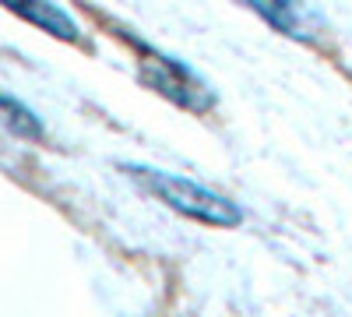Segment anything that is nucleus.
<instances>
[{"label":"nucleus","instance_id":"nucleus-1","mask_svg":"<svg viewBox=\"0 0 352 317\" xmlns=\"http://www.w3.org/2000/svg\"><path fill=\"white\" fill-rule=\"evenodd\" d=\"M124 173L131 180H138L148 194H155L162 205H169L173 212H180L187 219H197L204 226H222V229H232L240 226L243 212L232 205L229 197H222L219 190L204 187L197 180H187V177H176V173H162V169H148V166H124Z\"/></svg>","mask_w":352,"mask_h":317},{"label":"nucleus","instance_id":"nucleus-2","mask_svg":"<svg viewBox=\"0 0 352 317\" xmlns=\"http://www.w3.org/2000/svg\"><path fill=\"white\" fill-rule=\"evenodd\" d=\"M131 46L138 50V67H141V81L155 89L159 96H166L169 102L184 106V109H194V113H204L212 106V92L187 64H180L176 56L141 43V39H131Z\"/></svg>","mask_w":352,"mask_h":317},{"label":"nucleus","instance_id":"nucleus-3","mask_svg":"<svg viewBox=\"0 0 352 317\" xmlns=\"http://www.w3.org/2000/svg\"><path fill=\"white\" fill-rule=\"evenodd\" d=\"M0 8H8L11 14H18L28 25H36L39 32H46L53 39H64V43H78L81 39L78 21L60 4H53V0H0Z\"/></svg>","mask_w":352,"mask_h":317},{"label":"nucleus","instance_id":"nucleus-4","mask_svg":"<svg viewBox=\"0 0 352 317\" xmlns=\"http://www.w3.org/2000/svg\"><path fill=\"white\" fill-rule=\"evenodd\" d=\"M240 4L250 8L257 18H264L282 36H307L303 32V11L296 0H240Z\"/></svg>","mask_w":352,"mask_h":317},{"label":"nucleus","instance_id":"nucleus-5","mask_svg":"<svg viewBox=\"0 0 352 317\" xmlns=\"http://www.w3.org/2000/svg\"><path fill=\"white\" fill-rule=\"evenodd\" d=\"M0 117H4V124L18 134V138H28V141H39L46 131H43V120L36 117V109H28L21 99L0 92Z\"/></svg>","mask_w":352,"mask_h":317}]
</instances>
